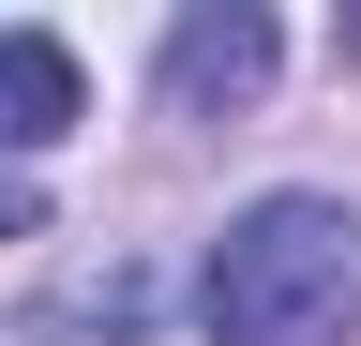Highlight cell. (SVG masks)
I'll list each match as a JSON object with an SVG mask.
<instances>
[{
	"instance_id": "6da1fadb",
	"label": "cell",
	"mask_w": 361,
	"mask_h": 346,
	"mask_svg": "<svg viewBox=\"0 0 361 346\" xmlns=\"http://www.w3.org/2000/svg\"><path fill=\"white\" fill-rule=\"evenodd\" d=\"M196 316H211V346H346L361 331V226H346V196H256L211 241Z\"/></svg>"
},
{
	"instance_id": "7a4b0ae2",
	"label": "cell",
	"mask_w": 361,
	"mask_h": 346,
	"mask_svg": "<svg viewBox=\"0 0 361 346\" xmlns=\"http://www.w3.org/2000/svg\"><path fill=\"white\" fill-rule=\"evenodd\" d=\"M271 61H286V46H271L256 0H196V16L166 30V106H180V121H241V106L271 91Z\"/></svg>"
},
{
	"instance_id": "3957f363",
	"label": "cell",
	"mask_w": 361,
	"mask_h": 346,
	"mask_svg": "<svg viewBox=\"0 0 361 346\" xmlns=\"http://www.w3.org/2000/svg\"><path fill=\"white\" fill-rule=\"evenodd\" d=\"M151 316H166V271H151V256H75V271L16 316V346H135Z\"/></svg>"
},
{
	"instance_id": "277c9868",
	"label": "cell",
	"mask_w": 361,
	"mask_h": 346,
	"mask_svg": "<svg viewBox=\"0 0 361 346\" xmlns=\"http://www.w3.org/2000/svg\"><path fill=\"white\" fill-rule=\"evenodd\" d=\"M90 121V75L61 30H0V151H61Z\"/></svg>"
}]
</instances>
